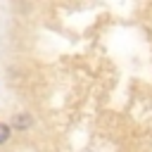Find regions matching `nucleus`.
<instances>
[{"mask_svg":"<svg viewBox=\"0 0 152 152\" xmlns=\"http://www.w3.org/2000/svg\"><path fill=\"white\" fill-rule=\"evenodd\" d=\"M31 124H33L31 114H26V112H19V114H14V116H12V121H10V128H12V131H26Z\"/></svg>","mask_w":152,"mask_h":152,"instance_id":"f257e3e1","label":"nucleus"},{"mask_svg":"<svg viewBox=\"0 0 152 152\" xmlns=\"http://www.w3.org/2000/svg\"><path fill=\"white\" fill-rule=\"evenodd\" d=\"M10 135H12V128H10V124L0 121V145H5V142L10 140Z\"/></svg>","mask_w":152,"mask_h":152,"instance_id":"f03ea898","label":"nucleus"}]
</instances>
